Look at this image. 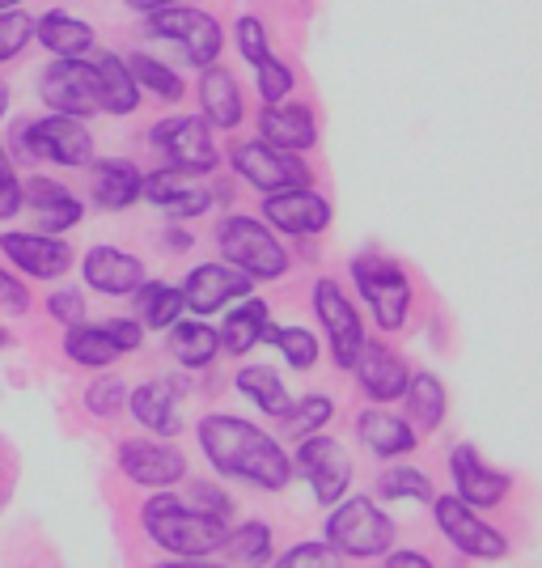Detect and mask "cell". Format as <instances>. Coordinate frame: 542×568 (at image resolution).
I'll list each match as a JSON object with an SVG mask.
<instances>
[{
  "label": "cell",
  "instance_id": "obj_1",
  "mask_svg": "<svg viewBox=\"0 0 542 568\" xmlns=\"http://www.w3.org/2000/svg\"><path fill=\"white\" fill-rule=\"evenodd\" d=\"M200 446H204V454L213 458V467L221 475L250 479L259 488H284L293 479L288 454L267 433L237 420V416H208L200 425Z\"/></svg>",
  "mask_w": 542,
  "mask_h": 568
},
{
  "label": "cell",
  "instance_id": "obj_2",
  "mask_svg": "<svg viewBox=\"0 0 542 568\" xmlns=\"http://www.w3.org/2000/svg\"><path fill=\"white\" fill-rule=\"evenodd\" d=\"M229 514H216L204 505H187L178 497H153L144 505V530L165 547V551H178V556H204L229 539Z\"/></svg>",
  "mask_w": 542,
  "mask_h": 568
},
{
  "label": "cell",
  "instance_id": "obj_3",
  "mask_svg": "<svg viewBox=\"0 0 542 568\" xmlns=\"http://www.w3.org/2000/svg\"><path fill=\"white\" fill-rule=\"evenodd\" d=\"M149 34L165 39V43H178L183 60L195 69H208L221 51V26L213 13H200V9H183V4H162V9H149Z\"/></svg>",
  "mask_w": 542,
  "mask_h": 568
},
{
  "label": "cell",
  "instance_id": "obj_4",
  "mask_svg": "<svg viewBox=\"0 0 542 568\" xmlns=\"http://www.w3.org/2000/svg\"><path fill=\"white\" fill-rule=\"evenodd\" d=\"M390 539H395V521L365 497L339 505L327 521V544L335 551H344V556L369 560V556H381L390 547Z\"/></svg>",
  "mask_w": 542,
  "mask_h": 568
},
{
  "label": "cell",
  "instance_id": "obj_5",
  "mask_svg": "<svg viewBox=\"0 0 542 568\" xmlns=\"http://www.w3.org/2000/svg\"><path fill=\"white\" fill-rule=\"evenodd\" d=\"M216 242H221V255L229 263H237L246 276H267V281H272V276H284V267H288L284 246L263 230L259 221H250V216H229V221H221Z\"/></svg>",
  "mask_w": 542,
  "mask_h": 568
},
{
  "label": "cell",
  "instance_id": "obj_6",
  "mask_svg": "<svg viewBox=\"0 0 542 568\" xmlns=\"http://www.w3.org/2000/svg\"><path fill=\"white\" fill-rule=\"evenodd\" d=\"M18 141L25 144L30 158H43L55 166H90L94 162V136L81 119L72 115H48L25 123L18 132Z\"/></svg>",
  "mask_w": 542,
  "mask_h": 568
},
{
  "label": "cell",
  "instance_id": "obj_7",
  "mask_svg": "<svg viewBox=\"0 0 542 568\" xmlns=\"http://www.w3.org/2000/svg\"><path fill=\"white\" fill-rule=\"evenodd\" d=\"M352 276L365 293V302L374 306V318H378L386 332H395L402 318H407V306H411V284L399 272V263H390L386 255H360L352 263Z\"/></svg>",
  "mask_w": 542,
  "mask_h": 568
},
{
  "label": "cell",
  "instance_id": "obj_8",
  "mask_svg": "<svg viewBox=\"0 0 542 568\" xmlns=\"http://www.w3.org/2000/svg\"><path fill=\"white\" fill-rule=\"evenodd\" d=\"M153 144L162 153L170 170H187V174H208V170L221 162L213 149V136H208V123L195 115H178L165 119L153 128Z\"/></svg>",
  "mask_w": 542,
  "mask_h": 568
},
{
  "label": "cell",
  "instance_id": "obj_9",
  "mask_svg": "<svg viewBox=\"0 0 542 568\" xmlns=\"http://www.w3.org/2000/svg\"><path fill=\"white\" fill-rule=\"evenodd\" d=\"M39 94L48 102L55 115H94L98 111V77H94V64H85L81 55L76 60H55L43 69V85H39Z\"/></svg>",
  "mask_w": 542,
  "mask_h": 568
},
{
  "label": "cell",
  "instance_id": "obj_10",
  "mask_svg": "<svg viewBox=\"0 0 542 568\" xmlns=\"http://www.w3.org/2000/svg\"><path fill=\"white\" fill-rule=\"evenodd\" d=\"M234 170L255 183L259 191H293V187H309V170L306 162H297L293 153L284 149H272L267 141H250L234 149Z\"/></svg>",
  "mask_w": 542,
  "mask_h": 568
},
{
  "label": "cell",
  "instance_id": "obj_11",
  "mask_svg": "<svg viewBox=\"0 0 542 568\" xmlns=\"http://www.w3.org/2000/svg\"><path fill=\"white\" fill-rule=\"evenodd\" d=\"M314 306H318V318L330 335V348H335V365L339 369H352L356 353L365 344V332H360V318H356L352 302L339 293L335 281H318L314 288Z\"/></svg>",
  "mask_w": 542,
  "mask_h": 568
},
{
  "label": "cell",
  "instance_id": "obj_12",
  "mask_svg": "<svg viewBox=\"0 0 542 568\" xmlns=\"http://www.w3.org/2000/svg\"><path fill=\"white\" fill-rule=\"evenodd\" d=\"M263 216L284 230V234H323L330 225V204L323 195H314L309 187H293V191H272L263 200Z\"/></svg>",
  "mask_w": 542,
  "mask_h": 568
},
{
  "label": "cell",
  "instance_id": "obj_13",
  "mask_svg": "<svg viewBox=\"0 0 542 568\" xmlns=\"http://www.w3.org/2000/svg\"><path fill=\"white\" fill-rule=\"evenodd\" d=\"M437 505V521L453 544L462 547L467 556H479V560H500L504 556V535H495L488 521H479L471 514V505H462L458 497H441L432 500Z\"/></svg>",
  "mask_w": 542,
  "mask_h": 568
},
{
  "label": "cell",
  "instance_id": "obj_14",
  "mask_svg": "<svg viewBox=\"0 0 542 568\" xmlns=\"http://www.w3.org/2000/svg\"><path fill=\"white\" fill-rule=\"evenodd\" d=\"M301 471L318 488V500L335 505V500L344 497L348 479H352V458L344 454L339 442H330V437H306L301 442Z\"/></svg>",
  "mask_w": 542,
  "mask_h": 568
},
{
  "label": "cell",
  "instance_id": "obj_15",
  "mask_svg": "<svg viewBox=\"0 0 542 568\" xmlns=\"http://www.w3.org/2000/svg\"><path fill=\"white\" fill-rule=\"evenodd\" d=\"M242 293H250V276L242 267H221V263L195 267L183 284V302L195 314H216L229 297H242Z\"/></svg>",
  "mask_w": 542,
  "mask_h": 568
},
{
  "label": "cell",
  "instance_id": "obj_16",
  "mask_svg": "<svg viewBox=\"0 0 542 568\" xmlns=\"http://www.w3.org/2000/svg\"><path fill=\"white\" fill-rule=\"evenodd\" d=\"M119 467L127 479L149 484V488H165V484H178L187 471V458L174 450V446H157V442H127L119 450Z\"/></svg>",
  "mask_w": 542,
  "mask_h": 568
},
{
  "label": "cell",
  "instance_id": "obj_17",
  "mask_svg": "<svg viewBox=\"0 0 542 568\" xmlns=\"http://www.w3.org/2000/svg\"><path fill=\"white\" fill-rule=\"evenodd\" d=\"M0 251L18 263L22 272L51 281V276H64L72 267V251L51 234H4L0 237Z\"/></svg>",
  "mask_w": 542,
  "mask_h": 568
},
{
  "label": "cell",
  "instance_id": "obj_18",
  "mask_svg": "<svg viewBox=\"0 0 542 568\" xmlns=\"http://www.w3.org/2000/svg\"><path fill=\"white\" fill-rule=\"evenodd\" d=\"M191 179H195V174H187V170H157V174L141 179V195L153 200L157 209H170V216L208 213L213 195H208V187H200V183H191Z\"/></svg>",
  "mask_w": 542,
  "mask_h": 568
},
{
  "label": "cell",
  "instance_id": "obj_19",
  "mask_svg": "<svg viewBox=\"0 0 542 568\" xmlns=\"http://www.w3.org/2000/svg\"><path fill=\"white\" fill-rule=\"evenodd\" d=\"M356 378L365 386V395L369 399H399L402 390H407V365H402L399 356L390 353V348H381V344H360V353L352 361Z\"/></svg>",
  "mask_w": 542,
  "mask_h": 568
},
{
  "label": "cell",
  "instance_id": "obj_20",
  "mask_svg": "<svg viewBox=\"0 0 542 568\" xmlns=\"http://www.w3.org/2000/svg\"><path fill=\"white\" fill-rule=\"evenodd\" d=\"M259 132L272 149H284V153H301L318 141V128L306 106H280V102H263Z\"/></svg>",
  "mask_w": 542,
  "mask_h": 568
},
{
  "label": "cell",
  "instance_id": "obj_21",
  "mask_svg": "<svg viewBox=\"0 0 542 568\" xmlns=\"http://www.w3.org/2000/svg\"><path fill=\"white\" fill-rule=\"evenodd\" d=\"M22 200L34 209L43 234H60V230H72L81 221V200L69 187L51 183V179H30L22 187Z\"/></svg>",
  "mask_w": 542,
  "mask_h": 568
},
{
  "label": "cell",
  "instance_id": "obj_22",
  "mask_svg": "<svg viewBox=\"0 0 542 568\" xmlns=\"http://www.w3.org/2000/svg\"><path fill=\"white\" fill-rule=\"evenodd\" d=\"M85 281L102 288V293H111V297H123V293H136L144 281V267L141 260H132V255H123L115 246H94L90 251V260H85Z\"/></svg>",
  "mask_w": 542,
  "mask_h": 568
},
{
  "label": "cell",
  "instance_id": "obj_23",
  "mask_svg": "<svg viewBox=\"0 0 542 568\" xmlns=\"http://www.w3.org/2000/svg\"><path fill=\"white\" fill-rule=\"evenodd\" d=\"M453 479H458L462 505H500L504 493H509V479L488 471L471 446H458L453 450Z\"/></svg>",
  "mask_w": 542,
  "mask_h": 568
},
{
  "label": "cell",
  "instance_id": "obj_24",
  "mask_svg": "<svg viewBox=\"0 0 542 568\" xmlns=\"http://www.w3.org/2000/svg\"><path fill=\"white\" fill-rule=\"evenodd\" d=\"M178 399H183V386L178 382H149L132 395V412L136 420L149 425L153 433H178Z\"/></svg>",
  "mask_w": 542,
  "mask_h": 568
},
{
  "label": "cell",
  "instance_id": "obj_25",
  "mask_svg": "<svg viewBox=\"0 0 542 568\" xmlns=\"http://www.w3.org/2000/svg\"><path fill=\"white\" fill-rule=\"evenodd\" d=\"M200 102H204V123L213 128H237L242 123V90L225 69H204L200 81Z\"/></svg>",
  "mask_w": 542,
  "mask_h": 568
},
{
  "label": "cell",
  "instance_id": "obj_26",
  "mask_svg": "<svg viewBox=\"0 0 542 568\" xmlns=\"http://www.w3.org/2000/svg\"><path fill=\"white\" fill-rule=\"evenodd\" d=\"M94 77H98V106L102 111H111V115H127V111H136V102H141V85L132 81V72L127 64L119 60V55H102L94 64Z\"/></svg>",
  "mask_w": 542,
  "mask_h": 568
},
{
  "label": "cell",
  "instance_id": "obj_27",
  "mask_svg": "<svg viewBox=\"0 0 542 568\" xmlns=\"http://www.w3.org/2000/svg\"><path fill=\"white\" fill-rule=\"evenodd\" d=\"M34 34H39V43L55 55H64V60H76V55H85V51L94 48V30L85 22H76L69 13H48V18H39L34 22Z\"/></svg>",
  "mask_w": 542,
  "mask_h": 568
},
{
  "label": "cell",
  "instance_id": "obj_28",
  "mask_svg": "<svg viewBox=\"0 0 542 568\" xmlns=\"http://www.w3.org/2000/svg\"><path fill=\"white\" fill-rule=\"evenodd\" d=\"M141 195V170L123 158H106L94 166V200L102 209H127Z\"/></svg>",
  "mask_w": 542,
  "mask_h": 568
},
{
  "label": "cell",
  "instance_id": "obj_29",
  "mask_svg": "<svg viewBox=\"0 0 542 568\" xmlns=\"http://www.w3.org/2000/svg\"><path fill=\"white\" fill-rule=\"evenodd\" d=\"M356 428H360V442L374 454H381V458L407 454L416 446V428L407 425V420H399V416H390V412H365Z\"/></svg>",
  "mask_w": 542,
  "mask_h": 568
},
{
  "label": "cell",
  "instance_id": "obj_30",
  "mask_svg": "<svg viewBox=\"0 0 542 568\" xmlns=\"http://www.w3.org/2000/svg\"><path fill=\"white\" fill-rule=\"evenodd\" d=\"M183 306H187L183 288H174V284L141 281V288H136V310H141V318L149 327H174Z\"/></svg>",
  "mask_w": 542,
  "mask_h": 568
},
{
  "label": "cell",
  "instance_id": "obj_31",
  "mask_svg": "<svg viewBox=\"0 0 542 568\" xmlns=\"http://www.w3.org/2000/svg\"><path fill=\"white\" fill-rule=\"evenodd\" d=\"M263 327H267V306L263 302H246V306L225 318V332L216 335V339L225 344V353H250L263 339Z\"/></svg>",
  "mask_w": 542,
  "mask_h": 568
},
{
  "label": "cell",
  "instance_id": "obj_32",
  "mask_svg": "<svg viewBox=\"0 0 542 568\" xmlns=\"http://www.w3.org/2000/svg\"><path fill=\"white\" fill-rule=\"evenodd\" d=\"M237 390H242L246 399L259 403L263 412H267V416H276V420L293 407V403H288V390H284V382L276 378L272 369H263V365L242 369V374H237Z\"/></svg>",
  "mask_w": 542,
  "mask_h": 568
},
{
  "label": "cell",
  "instance_id": "obj_33",
  "mask_svg": "<svg viewBox=\"0 0 542 568\" xmlns=\"http://www.w3.org/2000/svg\"><path fill=\"white\" fill-rule=\"evenodd\" d=\"M407 412H411V420L425 428H437L441 425V416H446V390H441V382L432 378V374H416V378L407 382Z\"/></svg>",
  "mask_w": 542,
  "mask_h": 568
},
{
  "label": "cell",
  "instance_id": "obj_34",
  "mask_svg": "<svg viewBox=\"0 0 542 568\" xmlns=\"http://www.w3.org/2000/svg\"><path fill=\"white\" fill-rule=\"evenodd\" d=\"M170 344H174V356L183 361V365H208L221 348V339L208 323H174V335H170Z\"/></svg>",
  "mask_w": 542,
  "mask_h": 568
},
{
  "label": "cell",
  "instance_id": "obj_35",
  "mask_svg": "<svg viewBox=\"0 0 542 568\" xmlns=\"http://www.w3.org/2000/svg\"><path fill=\"white\" fill-rule=\"evenodd\" d=\"M64 353H69L72 361H81V365H111V361L119 356V344L111 339V332H98V327H76V332H69Z\"/></svg>",
  "mask_w": 542,
  "mask_h": 568
},
{
  "label": "cell",
  "instance_id": "obj_36",
  "mask_svg": "<svg viewBox=\"0 0 542 568\" xmlns=\"http://www.w3.org/2000/svg\"><path fill=\"white\" fill-rule=\"evenodd\" d=\"M127 72H132V81H136V85H149L157 98H170V102H178V98H183V81H178V72L157 64L153 55H132Z\"/></svg>",
  "mask_w": 542,
  "mask_h": 568
},
{
  "label": "cell",
  "instance_id": "obj_37",
  "mask_svg": "<svg viewBox=\"0 0 542 568\" xmlns=\"http://www.w3.org/2000/svg\"><path fill=\"white\" fill-rule=\"evenodd\" d=\"M263 339H272L284 356H288V365H297V369H309L314 365V356H318V339L306 332V327H263Z\"/></svg>",
  "mask_w": 542,
  "mask_h": 568
},
{
  "label": "cell",
  "instance_id": "obj_38",
  "mask_svg": "<svg viewBox=\"0 0 542 568\" xmlns=\"http://www.w3.org/2000/svg\"><path fill=\"white\" fill-rule=\"evenodd\" d=\"M30 34H34V18L30 13L0 9V64L13 60L22 48H30Z\"/></svg>",
  "mask_w": 542,
  "mask_h": 568
},
{
  "label": "cell",
  "instance_id": "obj_39",
  "mask_svg": "<svg viewBox=\"0 0 542 568\" xmlns=\"http://www.w3.org/2000/svg\"><path fill=\"white\" fill-rule=\"evenodd\" d=\"M229 551L242 556L246 565H263L267 551H272V530L263 521H246V526H237V535L229 539Z\"/></svg>",
  "mask_w": 542,
  "mask_h": 568
},
{
  "label": "cell",
  "instance_id": "obj_40",
  "mask_svg": "<svg viewBox=\"0 0 542 568\" xmlns=\"http://www.w3.org/2000/svg\"><path fill=\"white\" fill-rule=\"evenodd\" d=\"M378 493L381 497H411V500H432V488H428V479L420 471H386L378 479Z\"/></svg>",
  "mask_w": 542,
  "mask_h": 568
},
{
  "label": "cell",
  "instance_id": "obj_41",
  "mask_svg": "<svg viewBox=\"0 0 542 568\" xmlns=\"http://www.w3.org/2000/svg\"><path fill=\"white\" fill-rule=\"evenodd\" d=\"M237 51H242V60H246V64H255V69H259L263 60H272L267 30H263L259 18H242V22H237Z\"/></svg>",
  "mask_w": 542,
  "mask_h": 568
},
{
  "label": "cell",
  "instance_id": "obj_42",
  "mask_svg": "<svg viewBox=\"0 0 542 568\" xmlns=\"http://www.w3.org/2000/svg\"><path fill=\"white\" fill-rule=\"evenodd\" d=\"M280 420H288V433L306 437V433H314V428H323L330 420V403L327 399H306L301 407H288Z\"/></svg>",
  "mask_w": 542,
  "mask_h": 568
},
{
  "label": "cell",
  "instance_id": "obj_43",
  "mask_svg": "<svg viewBox=\"0 0 542 568\" xmlns=\"http://www.w3.org/2000/svg\"><path fill=\"white\" fill-rule=\"evenodd\" d=\"M255 77H259L263 102H284V98H288V90H293V72L284 69L276 55H272V60H263L259 69H255Z\"/></svg>",
  "mask_w": 542,
  "mask_h": 568
},
{
  "label": "cell",
  "instance_id": "obj_44",
  "mask_svg": "<svg viewBox=\"0 0 542 568\" xmlns=\"http://www.w3.org/2000/svg\"><path fill=\"white\" fill-rule=\"evenodd\" d=\"M276 568H339V556L327 544H306L293 547Z\"/></svg>",
  "mask_w": 542,
  "mask_h": 568
},
{
  "label": "cell",
  "instance_id": "obj_45",
  "mask_svg": "<svg viewBox=\"0 0 542 568\" xmlns=\"http://www.w3.org/2000/svg\"><path fill=\"white\" fill-rule=\"evenodd\" d=\"M127 399V390H123V382H94L90 386V395H85V407L94 412V416H115L119 407Z\"/></svg>",
  "mask_w": 542,
  "mask_h": 568
},
{
  "label": "cell",
  "instance_id": "obj_46",
  "mask_svg": "<svg viewBox=\"0 0 542 568\" xmlns=\"http://www.w3.org/2000/svg\"><path fill=\"white\" fill-rule=\"evenodd\" d=\"M18 209H22V183H18V174H13V162L0 153V221L13 216Z\"/></svg>",
  "mask_w": 542,
  "mask_h": 568
},
{
  "label": "cell",
  "instance_id": "obj_47",
  "mask_svg": "<svg viewBox=\"0 0 542 568\" xmlns=\"http://www.w3.org/2000/svg\"><path fill=\"white\" fill-rule=\"evenodd\" d=\"M51 318H60V323H81L85 318V302H81V293L76 288H60V293H51Z\"/></svg>",
  "mask_w": 542,
  "mask_h": 568
},
{
  "label": "cell",
  "instance_id": "obj_48",
  "mask_svg": "<svg viewBox=\"0 0 542 568\" xmlns=\"http://www.w3.org/2000/svg\"><path fill=\"white\" fill-rule=\"evenodd\" d=\"M0 310H9V314H25V310H30L25 284H18L9 272H0Z\"/></svg>",
  "mask_w": 542,
  "mask_h": 568
},
{
  "label": "cell",
  "instance_id": "obj_49",
  "mask_svg": "<svg viewBox=\"0 0 542 568\" xmlns=\"http://www.w3.org/2000/svg\"><path fill=\"white\" fill-rule=\"evenodd\" d=\"M106 332H111V339L119 344V353H127V348H136V344H141V327H136V318H123V323L106 327Z\"/></svg>",
  "mask_w": 542,
  "mask_h": 568
},
{
  "label": "cell",
  "instance_id": "obj_50",
  "mask_svg": "<svg viewBox=\"0 0 542 568\" xmlns=\"http://www.w3.org/2000/svg\"><path fill=\"white\" fill-rule=\"evenodd\" d=\"M386 568H432V565H428L420 551H399V556H390V565Z\"/></svg>",
  "mask_w": 542,
  "mask_h": 568
},
{
  "label": "cell",
  "instance_id": "obj_51",
  "mask_svg": "<svg viewBox=\"0 0 542 568\" xmlns=\"http://www.w3.org/2000/svg\"><path fill=\"white\" fill-rule=\"evenodd\" d=\"M132 9H141V13H149V9H162V4H178V0H127Z\"/></svg>",
  "mask_w": 542,
  "mask_h": 568
},
{
  "label": "cell",
  "instance_id": "obj_52",
  "mask_svg": "<svg viewBox=\"0 0 542 568\" xmlns=\"http://www.w3.org/2000/svg\"><path fill=\"white\" fill-rule=\"evenodd\" d=\"M4 111H9V90L0 85V115H4Z\"/></svg>",
  "mask_w": 542,
  "mask_h": 568
},
{
  "label": "cell",
  "instance_id": "obj_53",
  "mask_svg": "<svg viewBox=\"0 0 542 568\" xmlns=\"http://www.w3.org/2000/svg\"><path fill=\"white\" fill-rule=\"evenodd\" d=\"M4 344H9V332H4V327H0V348H4Z\"/></svg>",
  "mask_w": 542,
  "mask_h": 568
},
{
  "label": "cell",
  "instance_id": "obj_54",
  "mask_svg": "<svg viewBox=\"0 0 542 568\" xmlns=\"http://www.w3.org/2000/svg\"><path fill=\"white\" fill-rule=\"evenodd\" d=\"M13 4H18V0H0V9H13Z\"/></svg>",
  "mask_w": 542,
  "mask_h": 568
},
{
  "label": "cell",
  "instance_id": "obj_55",
  "mask_svg": "<svg viewBox=\"0 0 542 568\" xmlns=\"http://www.w3.org/2000/svg\"><path fill=\"white\" fill-rule=\"evenodd\" d=\"M162 568H187V565H162Z\"/></svg>",
  "mask_w": 542,
  "mask_h": 568
}]
</instances>
